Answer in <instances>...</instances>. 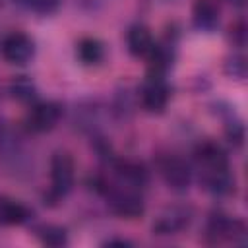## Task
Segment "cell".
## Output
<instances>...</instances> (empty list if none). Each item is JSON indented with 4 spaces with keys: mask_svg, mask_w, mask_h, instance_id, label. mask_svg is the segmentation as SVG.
Instances as JSON below:
<instances>
[{
    "mask_svg": "<svg viewBox=\"0 0 248 248\" xmlns=\"http://www.w3.org/2000/svg\"><path fill=\"white\" fill-rule=\"evenodd\" d=\"M105 192H107V198H108L110 211L116 213L118 217L136 219L145 209L143 198L140 196V192L136 188L118 184V186H112V188H105Z\"/></svg>",
    "mask_w": 248,
    "mask_h": 248,
    "instance_id": "obj_1",
    "label": "cell"
},
{
    "mask_svg": "<svg viewBox=\"0 0 248 248\" xmlns=\"http://www.w3.org/2000/svg\"><path fill=\"white\" fill-rule=\"evenodd\" d=\"M74 178H76V165L72 155L66 151L54 153L50 159V196L56 200L64 198L72 190Z\"/></svg>",
    "mask_w": 248,
    "mask_h": 248,
    "instance_id": "obj_2",
    "label": "cell"
},
{
    "mask_svg": "<svg viewBox=\"0 0 248 248\" xmlns=\"http://www.w3.org/2000/svg\"><path fill=\"white\" fill-rule=\"evenodd\" d=\"M0 52H2V58L6 62L16 64V66H23L33 58L35 43L29 35H25L21 31H14V33L4 37V41L0 45Z\"/></svg>",
    "mask_w": 248,
    "mask_h": 248,
    "instance_id": "obj_3",
    "label": "cell"
},
{
    "mask_svg": "<svg viewBox=\"0 0 248 248\" xmlns=\"http://www.w3.org/2000/svg\"><path fill=\"white\" fill-rule=\"evenodd\" d=\"M159 172L163 176V180L167 182L169 188L176 190V192H182L190 186L192 182V170L188 167V163L178 157V155H165L159 159Z\"/></svg>",
    "mask_w": 248,
    "mask_h": 248,
    "instance_id": "obj_4",
    "label": "cell"
},
{
    "mask_svg": "<svg viewBox=\"0 0 248 248\" xmlns=\"http://www.w3.org/2000/svg\"><path fill=\"white\" fill-rule=\"evenodd\" d=\"M169 97H170V89H169L167 81L163 79V76L149 74L140 89L141 107L147 112H163L169 103Z\"/></svg>",
    "mask_w": 248,
    "mask_h": 248,
    "instance_id": "obj_5",
    "label": "cell"
},
{
    "mask_svg": "<svg viewBox=\"0 0 248 248\" xmlns=\"http://www.w3.org/2000/svg\"><path fill=\"white\" fill-rule=\"evenodd\" d=\"M60 114L62 110L56 103H33L31 108L27 110L25 124L31 132H37V134L50 132L58 124Z\"/></svg>",
    "mask_w": 248,
    "mask_h": 248,
    "instance_id": "obj_6",
    "label": "cell"
},
{
    "mask_svg": "<svg viewBox=\"0 0 248 248\" xmlns=\"http://www.w3.org/2000/svg\"><path fill=\"white\" fill-rule=\"evenodd\" d=\"M205 234L211 242H223V240L236 242L238 236H244V225L236 219H231L225 213H213L207 219Z\"/></svg>",
    "mask_w": 248,
    "mask_h": 248,
    "instance_id": "obj_7",
    "label": "cell"
},
{
    "mask_svg": "<svg viewBox=\"0 0 248 248\" xmlns=\"http://www.w3.org/2000/svg\"><path fill=\"white\" fill-rule=\"evenodd\" d=\"M194 157L200 167V172H213V170L229 169V157L225 149L211 140L198 143L194 149Z\"/></svg>",
    "mask_w": 248,
    "mask_h": 248,
    "instance_id": "obj_8",
    "label": "cell"
},
{
    "mask_svg": "<svg viewBox=\"0 0 248 248\" xmlns=\"http://www.w3.org/2000/svg\"><path fill=\"white\" fill-rule=\"evenodd\" d=\"M190 223V211L184 207H170L165 213L159 215V219L153 225V231L157 234H176Z\"/></svg>",
    "mask_w": 248,
    "mask_h": 248,
    "instance_id": "obj_9",
    "label": "cell"
},
{
    "mask_svg": "<svg viewBox=\"0 0 248 248\" xmlns=\"http://www.w3.org/2000/svg\"><path fill=\"white\" fill-rule=\"evenodd\" d=\"M194 25L202 31H213L219 23V6L215 0H196L192 6Z\"/></svg>",
    "mask_w": 248,
    "mask_h": 248,
    "instance_id": "obj_10",
    "label": "cell"
},
{
    "mask_svg": "<svg viewBox=\"0 0 248 248\" xmlns=\"http://www.w3.org/2000/svg\"><path fill=\"white\" fill-rule=\"evenodd\" d=\"M126 45H128V50L134 54V56H147L155 45V39L151 35V31L145 27V25H132L126 33Z\"/></svg>",
    "mask_w": 248,
    "mask_h": 248,
    "instance_id": "obj_11",
    "label": "cell"
},
{
    "mask_svg": "<svg viewBox=\"0 0 248 248\" xmlns=\"http://www.w3.org/2000/svg\"><path fill=\"white\" fill-rule=\"evenodd\" d=\"M116 176L120 180V184L130 186V188H141L147 182V170L143 165L134 163V161H118L116 165Z\"/></svg>",
    "mask_w": 248,
    "mask_h": 248,
    "instance_id": "obj_12",
    "label": "cell"
},
{
    "mask_svg": "<svg viewBox=\"0 0 248 248\" xmlns=\"http://www.w3.org/2000/svg\"><path fill=\"white\" fill-rule=\"evenodd\" d=\"M202 180H203L205 188L215 196H227V194L234 192V176L229 172V169L202 172Z\"/></svg>",
    "mask_w": 248,
    "mask_h": 248,
    "instance_id": "obj_13",
    "label": "cell"
},
{
    "mask_svg": "<svg viewBox=\"0 0 248 248\" xmlns=\"http://www.w3.org/2000/svg\"><path fill=\"white\" fill-rule=\"evenodd\" d=\"M29 219V209L6 196H0V225H21Z\"/></svg>",
    "mask_w": 248,
    "mask_h": 248,
    "instance_id": "obj_14",
    "label": "cell"
},
{
    "mask_svg": "<svg viewBox=\"0 0 248 248\" xmlns=\"http://www.w3.org/2000/svg\"><path fill=\"white\" fill-rule=\"evenodd\" d=\"M76 54L79 58L81 64L85 66H97L103 62L105 58V45L99 41V39H81L76 46Z\"/></svg>",
    "mask_w": 248,
    "mask_h": 248,
    "instance_id": "obj_15",
    "label": "cell"
},
{
    "mask_svg": "<svg viewBox=\"0 0 248 248\" xmlns=\"http://www.w3.org/2000/svg\"><path fill=\"white\" fill-rule=\"evenodd\" d=\"M8 89H10V95L16 101H19V103L33 105L37 101V87H35V83L27 76H16L10 81Z\"/></svg>",
    "mask_w": 248,
    "mask_h": 248,
    "instance_id": "obj_16",
    "label": "cell"
},
{
    "mask_svg": "<svg viewBox=\"0 0 248 248\" xmlns=\"http://www.w3.org/2000/svg\"><path fill=\"white\" fill-rule=\"evenodd\" d=\"M39 238L43 244L46 246H64L68 242V234H66V229L58 227V225H45L41 231H39Z\"/></svg>",
    "mask_w": 248,
    "mask_h": 248,
    "instance_id": "obj_17",
    "label": "cell"
},
{
    "mask_svg": "<svg viewBox=\"0 0 248 248\" xmlns=\"http://www.w3.org/2000/svg\"><path fill=\"white\" fill-rule=\"evenodd\" d=\"M225 74L234 79H244L246 78V58L242 54L229 56L225 62Z\"/></svg>",
    "mask_w": 248,
    "mask_h": 248,
    "instance_id": "obj_18",
    "label": "cell"
},
{
    "mask_svg": "<svg viewBox=\"0 0 248 248\" xmlns=\"http://www.w3.org/2000/svg\"><path fill=\"white\" fill-rule=\"evenodd\" d=\"M21 4H25L27 8L39 12V14H50L58 8V2L60 0H17Z\"/></svg>",
    "mask_w": 248,
    "mask_h": 248,
    "instance_id": "obj_19",
    "label": "cell"
},
{
    "mask_svg": "<svg viewBox=\"0 0 248 248\" xmlns=\"http://www.w3.org/2000/svg\"><path fill=\"white\" fill-rule=\"evenodd\" d=\"M229 31H231L229 37H231V41H232L236 46H244V45H246V25H244L242 19L236 21V23H232Z\"/></svg>",
    "mask_w": 248,
    "mask_h": 248,
    "instance_id": "obj_20",
    "label": "cell"
},
{
    "mask_svg": "<svg viewBox=\"0 0 248 248\" xmlns=\"http://www.w3.org/2000/svg\"><path fill=\"white\" fill-rule=\"evenodd\" d=\"M227 136H229L231 141H234L236 145H240L242 140H244V126H242L240 122L229 124V128H227Z\"/></svg>",
    "mask_w": 248,
    "mask_h": 248,
    "instance_id": "obj_21",
    "label": "cell"
},
{
    "mask_svg": "<svg viewBox=\"0 0 248 248\" xmlns=\"http://www.w3.org/2000/svg\"><path fill=\"white\" fill-rule=\"evenodd\" d=\"M227 2H231L232 6H244V2H246V0H227Z\"/></svg>",
    "mask_w": 248,
    "mask_h": 248,
    "instance_id": "obj_22",
    "label": "cell"
}]
</instances>
